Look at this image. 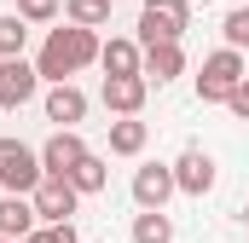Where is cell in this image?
<instances>
[{
    "label": "cell",
    "instance_id": "24",
    "mask_svg": "<svg viewBox=\"0 0 249 243\" xmlns=\"http://www.w3.org/2000/svg\"><path fill=\"white\" fill-rule=\"evenodd\" d=\"M191 6H214V0H191Z\"/></svg>",
    "mask_w": 249,
    "mask_h": 243
},
{
    "label": "cell",
    "instance_id": "1",
    "mask_svg": "<svg viewBox=\"0 0 249 243\" xmlns=\"http://www.w3.org/2000/svg\"><path fill=\"white\" fill-rule=\"evenodd\" d=\"M99 29H75V23H58V29H47V41H41V52H35V69H41V81H70L75 69H87V64H99Z\"/></svg>",
    "mask_w": 249,
    "mask_h": 243
},
{
    "label": "cell",
    "instance_id": "13",
    "mask_svg": "<svg viewBox=\"0 0 249 243\" xmlns=\"http://www.w3.org/2000/svg\"><path fill=\"white\" fill-rule=\"evenodd\" d=\"M35 226H41V220H35V203H29V197H6V191H0V238H6V243H23Z\"/></svg>",
    "mask_w": 249,
    "mask_h": 243
},
{
    "label": "cell",
    "instance_id": "3",
    "mask_svg": "<svg viewBox=\"0 0 249 243\" xmlns=\"http://www.w3.org/2000/svg\"><path fill=\"white\" fill-rule=\"evenodd\" d=\"M244 75H249L244 52L220 47V52H209V58H203V69H197V99H203V104H226V99L244 87Z\"/></svg>",
    "mask_w": 249,
    "mask_h": 243
},
{
    "label": "cell",
    "instance_id": "15",
    "mask_svg": "<svg viewBox=\"0 0 249 243\" xmlns=\"http://www.w3.org/2000/svg\"><path fill=\"white\" fill-rule=\"evenodd\" d=\"M145 139H151V127H145L139 116H116L110 122V156H139Z\"/></svg>",
    "mask_w": 249,
    "mask_h": 243
},
{
    "label": "cell",
    "instance_id": "19",
    "mask_svg": "<svg viewBox=\"0 0 249 243\" xmlns=\"http://www.w3.org/2000/svg\"><path fill=\"white\" fill-rule=\"evenodd\" d=\"M23 47H29V23L18 12H6L0 17V58H23Z\"/></svg>",
    "mask_w": 249,
    "mask_h": 243
},
{
    "label": "cell",
    "instance_id": "17",
    "mask_svg": "<svg viewBox=\"0 0 249 243\" xmlns=\"http://www.w3.org/2000/svg\"><path fill=\"white\" fill-rule=\"evenodd\" d=\"M64 23H75V29H105V23H110V0H64Z\"/></svg>",
    "mask_w": 249,
    "mask_h": 243
},
{
    "label": "cell",
    "instance_id": "11",
    "mask_svg": "<svg viewBox=\"0 0 249 243\" xmlns=\"http://www.w3.org/2000/svg\"><path fill=\"white\" fill-rule=\"evenodd\" d=\"M139 75H145V81H157V87L180 81V75H186V47H180V41H162V47H145V64H139Z\"/></svg>",
    "mask_w": 249,
    "mask_h": 243
},
{
    "label": "cell",
    "instance_id": "5",
    "mask_svg": "<svg viewBox=\"0 0 249 243\" xmlns=\"http://www.w3.org/2000/svg\"><path fill=\"white\" fill-rule=\"evenodd\" d=\"M29 203H35V220H41V226H75L81 191H75L70 180H53V174H47V180L35 185V197H29Z\"/></svg>",
    "mask_w": 249,
    "mask_h": 243
},
{
    "label": "cell",
    "instance_id": "21",
    "mask_svg": "<svg viewBox=\"0 0 249 243\" xmlns=\"http://www.w3.org/2000/svg\"><path fill=\"white\" fill-rule=\"evenodd\" d=\"M220 35H226V47H232V52H244V47H249V6H238V12H226Z\"/></svg>",
    "mask_w": 249,
    "mask_h": 243
},
{
    "label": "cell",
    "instance_id": "9",
    "mask_svg": "<svg viewBox=\"0 0 249 243\" xmlns=\"http://www.w3.org/2000/svg\"><path fill=\"white\" fill-rule=\"evenodd\" d=\"M81 156H87V139H81L75 127H64V133H53V139L41 145V168H47L53 180H70Z\"/></svg>",
    "mask_w": 249,
    "mask_h": 243
},
{
    "label": "cell",
    "instance_id": "7",
    "mask_svg": "<svg viewBox=\"0 0 249 243\" xmlns=\"http://www.w3.org/2000/svg\"><path fill=\"white\" fill-rule=\"evenodd\" d=\"M174 191H180V185H174V162H145V168L133 174V203H139V214L168 208Z\"/></svg>",
    "mask_w": 249,
    "mask_h": 243
},
{
    "label": "cell",
    "instance_id": "10",
    "mask_svg": "<svg viewBox=\"0 0 249 243\" xmlns=\"http://www.w3.org/2000/svg\"><path fill=\"white\" fill-rule=\"evenodd\" d=\"M174 185L186 191V197H209L214 191V156L209 151H180V162H174Z\"/></svg>",
    "mask_w": 249,
    "mask_h": 243
},
{
    "label": "cell",
    "instance_id": "12",
    "mask_svg": "<svg viewBox=\"0 0 249 243\" xmlns=\"http://www.w3.org/2000/svg\"><path fill=\"white\" fill-rule=\"evenodd\" d=\"M81 116H87V93H81L75 81L47 87V122H58V133H64V127H75Z\"/></svg>",
    "mask_w": 249,
    "mask_h": 243
},
{
    "label": "cell",
    "instance_id": "2",
    "mask_svg": "<svg viewBox=\"0 0 249 243\" xmlns=\"http://www.w3.org/2000/svg\"><path fill=\"white\" fill-rule=\"evenodd\" d=\"M41 180H47L41 151L6 133V139H0V191H6V197H35V185H41Z\"/></svg>",
    "mask_w": 249,
    "mask_h": 243
},
{
    "label": "cell",
    "instance_id": "14",
    "mask_svg": "<svg viewBox=\"0 0 249 243\" xmlns=\"http://www.w3.org/2000/svg\"><path fill=\"white\" fill-rule=\"evenodd\" d=\"M99 64H105V75H139L145 52H139V41H127V35H110V41L99 47Z\"/></svg>",
    "mask_w": 249,
    "mask_h": 243
},
{
    "label": "cell",
    "instance_id": "4",
    "mask_svg": "<svg viewBox=\"0 0 249 243\" xmlns=\"http://www.w3.org/2000/svg\"><path fill=\"white\" fill-rule=\"evenodd\" d=\"M191 23V0H145L139 6V52L145 47H162V41H180Z\"/></svg>",
    "mask_w": 249,
    "mask_h": 243
},
{
    "label": "cell",
    "instance_id": "23",
    "mask_svg": "<svg viewBox=\"0 0 249 243\" xmlns=\"http://www.w3.org/2000/svg\"><path fill=\"white\" fill-rule=\"evenodd\" d=\"M226 110H232V116H244V122H249V75H244V87H238V93L226 99Z\"/></svg>",
    "mask_w": 249,
    "mask_h": 243
},
{
    "label": "cell",
    "instance_id": "20",
    "mask_svg": "<svg viewBox=\"0 0 249 243\" xmlns=\"http://www.w3.org/2000/svg\"><path fill=\"white\" fill-rule=\"evenodd\" d=\"M18 17L35 29V23H58L64 17V0H18Z\"/></svg>",
    "mask_w": 249,
    "mask_h": 243
},
{
    "label": "cell",
    "instance_id": "18",
    "mask_svg": "<svg viewBox=\"0 0 249 243\" xmlns=\"http://www.w3.org/2000/svg\"><path fill=\"white\" fill-rule=\"evenodd\" d=\"M133 243H174V220H168L162 208L133 214Z\"/></svg>",
    "mask_w": 249,
    "mask_h": 243
},
{
    "label": "cell",
    "instance_id": "26",
    "mask_svg": "<svg viewBox=\"0 0 249 243\" xmlns=\"http://www.w3.org/2000/svg\"><path fill=\"white\" fill-rule=\"evenodd\" d=\"M0 243H6V238H0Z\"/></svg>",
    "mask_w": 249,
    "mask_h": 243
},
{
    "label": "cell",
    "instance_id": "25",
    "mask_svg": "<svg viewBox=\"0 0 249 243\" xmlns=\"http://www.w3.org/2000/svg\"><path fill=\"white\" fill-rule=\"evenodd\" d=\"M244 220H249V208H244Z\"/></svg>",
    "mask_w": 249,
    "mask_h": 243
},
{
    "label": "cell",
    "instance_id": "22",
    "mask_svg": "<svg viewBox=\"0 0 249 243\" xmlns=\"http://www.w3.org/2000/svg\"><path fill=\"white\" fill-rule=\"evenodd\" d=\"M23 243H81V238H75V226H35Z\"/></svg>",
    "mask_w": 249,
    "mask_h": 243
},
{
    "label": "cell",
    "instance_id": "16",
    "mask_svg": "<svg viewBox=\"0 0 249 243\" xmlns=\"http://www.w3.org/2000/svg\"><path fill=\"white\" fill-rule=\"evenodd\" d=\"M70 185H75V191H81V197H93V191H105V185H110V162H105V156H93V151H87V156H81V162H75V174H70Z\"/></svg>",
    "mask_w": 249,
    "mask_h": 243
},
{
    "label": "cell",
    "instance_id": "6",
    "mask_svg": "<svg viewBox=\"0 0 249 243\" xmlns=\"http://www.w3.org/2000/svg\"><path fill=\"white\" fill-rule=\"evenodd\" d=\"M41 93V69L29 58H0V110H18Z\"/></svg>",
    "mask_w": 249,
    "mask_h": 243
},
{
    "label": "cell",
    "instance_id": "8",
    "mask_svg": "<svg viewBox=\"0 0 249 243\" xmlns=\"http://www.w3.org/2000/svg\"><path fill=\"white\" fill-rule=\"evenodd\" d=\"M105 110L110 116H139L145 110V99H151V81L145 75H105Z\"/></svg>",
    "mask_w": 249,
    "mask_h": 243
}]
</instances>
